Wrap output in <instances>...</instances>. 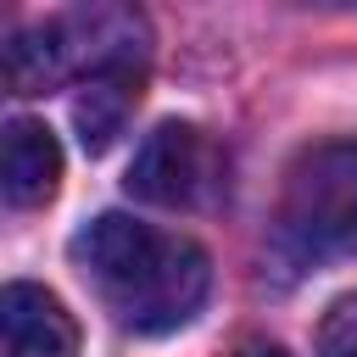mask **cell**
Returning a JSON list of instances; mask_svg holds the SVG:
<instances>
[{
    "instance_id": "5b68a950",
    "label": "cell",
    "mask_w": 357,
    "mask_h": 357,
    "mask_svg": "<svg viewBox=\"0 0 357 357\" xmlns=\"http://www.w3.org/2000/svg\"><path fill=\"white\" fill-rule=\"evenodd\" d=\"M0 357H78V324L45 284L0 290Z\"/></svg>"
},
{
    "instance_id": "8992f818",
    "label": "cell",
    "mask_w": 357,
    "mask_h": 357,
    "mask_svg": "<svg viewBox=\"0 0 357 357\" xmlns=\"http://www.w3.org/2000/svg\"><path fill=\"white\" fill-rule=\"evenodd\" d=\"M61 184V145L45 123L22 117L0 128V195L11 206H45Z\"/></svg>"
},
{
    "instance_id": "7a4b0ae2",
    "label": "cell",
    "mask_w": 357,
    "mask_h": 357,
    "mask_svg": "<svg viewBox=\"0 0 357 357\" xmlns=\"http://www.w3.org/2000/svg\"><path fill=\"white\" fill-rule=\"evenodd\" d=\"M273 229L296 262H324L357 245V139L307 145L284 167Z\"/></svg>"
},
{
    "instance_id": "6da1fadb",
    "label": "cell",
    "mask_w": 357,
    "mask_h": 357,
    "mask_svg": "<svg viewBox=\"0 0 357 357\" xmlns=\"http://www.w3.org/2000/svg\"><path fill=\"white\" fill-rule=\"evenodd\" d=\"M73 262L106 301V312L139 335L190 324L212 290V262L195 240L151 229L128 212H100L89 229H78Z\"/></svg>"
},
{
    "instance_id": "ba28073f",
    "label": "cell",
    "mask_w": 357,
    "mask_h": 357,
    "mask_svg": "<svg viewBox=\"0 0 357 357\" xmlns=\"http://www.w3.org/2000/svg\"><path fill=\"white\" fill-rule=\"evenodd\" d=\"M318 357H357V296H340L318 324Z\"/></svg>"
},
{
    "instance_id": "9c48e42d",
    "label": "cell",
    "mask_w": 357,
    "mask_h": 357,
    "mask_svg": "<svg viewBox=\"0 0 357 357\" xmlns=\"http://www.w3.org/2000/svg\"><path fill=\"white\" fill-rule=\"evenodd\" d=\"M229 357H290V351H284V346H273V340H257V335H251V340H240Z\"/></svg>"
},
{
    "instance_id": "3957f363",
    "label": "cell",
    "mask_w": 357,
    "mask_h": 357,
    "mask_svg": "<svg viewBox=\"0 0 357 357\" xmlns=\"http://www.w3.org/2000/svg\"><path fill=\"white\" fill-rule=\"evenodd\" d=\"M112 61H145V17L123 6H89L45 17L39 28L17 33L6 45V78L22 95H45L67 73H95Z\"/></svg>"
},
{
    "instance_id": "52a82bcc",
    "label": "cell",
    "mask_w": 357,
    "mask_h": 357,
    "mask_svg": "<svg viewBox=\"0 0 357 357\" xmlns=\"http://www.w3.org/2000/svg\"><path fill=\"white\" fill-rule=\"evenodd\" d=\"M139 84H145V61H112V67H95L84 84H78V100H73V123H78V139L84 151H106L128 112L139 106Z\"/></svg>"
},
{
    "instance_id": "277c9868",
    "label": "cell",
    "mask_w": 357,
    "mask_h": 357,
    "mask_svg": "<svg viewBox=\"0 0 357 357\" xmlns=\"http://www.w3.org/2000/svg\"><path fill=\"white\" fill-rule=\"evenodd\" d=\"M229 184V156L223 145L195 128V123H162L145 134V145L128 162V190L151 206H173V212H201L223 195Z\"/></svg>"
}]
</instances>
